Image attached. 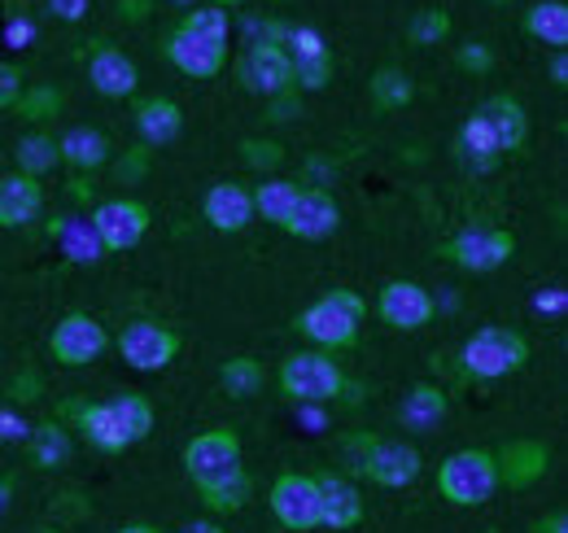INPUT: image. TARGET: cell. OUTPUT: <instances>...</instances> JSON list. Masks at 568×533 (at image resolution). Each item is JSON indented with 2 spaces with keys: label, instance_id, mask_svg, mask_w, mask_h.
<instances>
[{
  "label": "cell",
  "instance_id": "cell-1",
  "mask_svg": "<svg viewBox=\"0 0 568 533\" xmlns=\"http://www.w3.org/2000/svg\"><path fill=\"white\" fill-rule=\"evenodd\" d=\"M363 315H367V302L358 298L355 289H333V293H324L320 302H311V306L293 320V329L302 336H311L315 345H324V350H346V345L358 341Z\"/></svg>",
  "mask_w": 568,
  "mask_h": 533
},
{
  "label": "cell",
  "instance_id": "cell-2",
  "mask_svg": "<svg viewBox=\"0 0 568 533\" xmlns=\"http://www.w3.org/2000/svg\"><path fill=\"white\" fill-rule=\"evenodd\" d=\"M437 490L455 507H481L498 490V464L490 451H455L437 467Z\"/></svg>",
  "mask_w": 568,
  "mask_h": 533
},
{
  "label": "cell",
  "instance_id": "cell-3",
  "mask_svg": "<svg viewBox=\"0 0 568 533\" xmlns=\"http://www.w3.org/2000/svg\"><path fill=\"white\" fill-rule=\"evenodd\" d=\"M342 385H346V372L324 350H297V354H288L281 363L284 399L302 402V406H320V402L342 399Z\"/></svg>",
  "mask_w": 568,
  "mask_h": 533
},
{
  "label": "cell",
  "instance_id": "cell-4",
  "mask_svg": "<svg viewBox=\"0 0 568 533\" xmlns=\"http://www.w3.org/2000/svg\"><path fill=\"white\" fill-rule=\"evenodd\" d=\"M459 363H464V376L498 381V376L520 372L529 363V341L516 329H481V333H473L464 341Z\"/></svg>",
  "mask_w": 568,
  "mask_h": 533
},
{
  "label": "cell",
  "instance_id": "cell-5",
  "mask_svg": "<svg viewBox=\"0 0 568 533\" xmlns=\"http://www.w3.org/2000/svg\"><path fill=\"white\" fill-rule=\"evenodd\" d=\"M241 467V438L236 429H206L184 446V472L197 490H211Z\"/></svg>",
  "mask_w": 568,
  "mask_h": 533
},
{
  "label": "cell",
  "instance_id": "cell-6",
  "mask_svg": "<svg viewBox=\"0 0 568 533\" xmlns=\"http://www.w3.org/2000/svg\"><path fill=\"white\" fill-rule=\"evenodd\" d=\"M88 223H92V232H97V241H101L105 254H128V250L141 245L144 232H149V210L132 198H114V201H101Z\"/></svg>",
  "mask_w": 568,
  "mask_h": 533
},
{
  "label": "cell",
  "instance_id": "cell-7",
  "mask_svg": "<svg viewBox=\"0 0 568 533\" xmlns=\"http://www.w3.org/2000/svg\"><path fill=\"white\" fill-rule=\"evenodd\" d=\"M442 254L455 266H464V271L486 275V271H498V266L516 254V241H511V232H503V228L477 223V228H464L459 237H450Z\"/></svg>",
  "mask_w": 568,
  "mask_h": 533
},
{
  "label": "cell",
  "instance_id": "cell-8",
  "mask_svg": "<svg viewBox=\"0 0 568 533\" xmlns=\"http://www.w3.org/2000/svg\"><path fill=\"white\" fill-rule=\"evenodd\" d=\"M119 354L136 372H162L180 354V336H175V329H166L158 320H132L119 333Z\"/></svg>",
  "mask_w": 568,
  "mask_h": 533
},
{
  "label": "cell",
  "instance_id": "cell-9",
  "mask_svg": "<svg viewBox=\"0 0 568 533\" xmlns=\"http://www.w3.org/2000/svg\"><path fill=\"white\" fill-rule=\"evenodd\" d=\"M272 512L284 530L306 533L320 525V481L306 472H284L272 485Z\"/></svg>",
  "mask_w": 568,
  "mask_h": 533
},
{
  "label": "cell",
  "instance_id": "cell-10",
  "mask_svg": "<svg viewBox=\"0 0 568 533\" xmlns=\"http://www.w3.org/2000/svg\"><path fill=\"white\" fill-rule=\"evenodd\" d=\"M105 345H110V333H105L92 315H83V311H74V315H67V320H58V329H53V336H49L53 359L67 363V368H88L92 359L105 354Z\"/></svg>",
  "mask_w": 568,
  "mask_h": 533
},
{
  "label": "cell",
  "instance_id": "cell-11",
  "mask_svg": "<svg viewBox=\"0 0 568 533\" xmlns=\"http://www.w3.org/2000/svg\"><path fill=\"white\" fill-rule=\"evenodd\" d=\"M236 74H241V83L250 92H258L267 101L293 92V70H288V58H284L281 44H250L241 53V62H236Z\"/></svg>",
  "mask_w": 568,
  "mask_h": 533
},
{
  "label": "cell",
  "instance_id": "cell-12",
  "mask_svg": "<svg viewBox=\"0 0 568 533\" xmlns=\"http://www.w3.org/2000/svg\"><path fill=\"white\" fill-rule=\"evenodd\" d=\"M376 311H381V320L389 324V329H398V333H420L428 320H433V298H428L420 284H412V280H389L385 289H381V298H376Z\"/></svg>",
  "mask_w": 568,
  "mask_h": 533
},
{
  "label": "cell",
  "instance_id": "cell-13",
  "mask_svg": "<svg viewBox=\"0 0 568 533\" xmlns=\"http://www.w3.org/2000/svg\"><path fill=\"white\" fill-rule=\"evenodd\" d=\"M337 223H342V205L328 189H302L284 219V232L297 241H324L337 232Z\"/></svg>",
  "mask_w": 568,
  "mask_h": 533
},
{
  "label": "cell",
  "instance_id": "cell-14",
  "mask_svg": "<svg viewBox=\"0 0 568 533\" xmlns=\"http://www.w3.org/2000/svg\"><path fill=\"white\" fill-rule=\"evenodd\" d=\"M162 53H166L171 67L184 70L189 79H214V74L223 70V62H227V44L189 36V31H180V27L162 40Z\"/></svg>",
  "mask_w": 568,
  "mask_h": 533
},
{
  "label": "cell",
  "instance_id": "cell-15",
  "mask_svg": "<svg viewBox=\"0 0 568 533\" xmlns=\"http://www.w3.org/2000/svg\"><path fill=\"white\" fill-rule=\"evenodd\" d=\"M420 467H425V460H420L416 446H407V442H376L372 455H367L363 476H372L385 490H403V485H412L420 476Z\"/></svg>",
  "mask_w": 568,
  "mask_h": 533
},
{
  "label": "cell",
  "instance_id": "cell-16",
  "mask_svg": "<svg viewBox=\"0 0 568 533\" xmlns=\"http://www.w3.org/2000/svg\"><path fill=\"white\" fill-rule=\"evenodd\" d=\"M88 83H92L101 97L119 101V97H132V92H136L141 74H136V62H132L128 53H119L114 44H97L92 58H88Z\"/></svg>",
  "mask_w": 568,
  "mask_h": 533
},
{
  "label": "cell",
  "instance_id": "cell-17",
  "mask_svg": "<svg viewBox=\"0 0 568 533\" xmlns=\"http://www.w3.org/2000/svg\"><path fill=\"white\" fill-rule=\"evenodd\" d=\"M477 119H481V128L490 135V144L498 149V158L503 153H516L520 144H525V135H529V119H525V110H520V101H511V97H490L481 110H473Z\"/></svg>",
  "mask_w": 568,
  "mask_h": 533
},
{
  "label": "cell",
  "instance_id": "cell-18",
  "mask_svg": "<svg viewBox=\"0 0 568 533\" xmlns=\"http://www.w3.org/2000/svg\"><path fill=\"white\" fill-rule=\"evenodd\" d=\"M202 214H206V223L214 232H241L254 219V198H250L245 184L219 180V184H211L206 201H202Z\"/></svg>",
  "mask_w": 568,
  "mask_h": 533
},
{
  "label": "cell",
  "instance_id": "cell-19",
  "mask_svg": "<svg viewBox=\"0 0 568 533\" xmlns=\"http://www.w3.org/2000/svg\"><path fill=\"white\" fill-rule=\"evenodd\" d=\"M74 420H79V433H83L97 451H105V455H119V451L136 446L110 402H83V406H74Z\"/></svg>",
  "mask_w": 568,
  "mask_h": 533
},
{
  "label": "cell",
  "instance_id": "cell-20",
  "mask_svg": "<svg viewBox=\"0 0 568 533\" xmlns=\"http://www.w3.org/2000/svg\"><path fill=\"white\" fill-rule=\"evenodd\" d=\"M320 481V525L328 530H355L363 521V499L355 481L346 476H315Z\"/></svg>",
  "mask_w": 568,
  "mask_h": 533
},
{
  "label": "cell",
  "instance_id": "cell-21",
  "mask_svg": "<svg viewBox=\"0 0 568 533\" xmlns=\"http://www.w3.org/2000/svg\"><path fill=\"white\" fill-rule=\"evenodd\" d=\"M44 210V189L31 175H4L0 180V228L36 223Z\"/></svg>",
  "mask_w": 568,
  "mask_h": 533
},
{
  "label": "cell",
  "instance_id": "cell-22",
  "mask_svg": "<svg viewBox=\"0 0 568 533\" xmlns=\"http://www.w3.org/2000/svg\"><path fill=\"white\" fill-rule=\"evenodd\" d=\"M547 446L542 442H511L503 446V455H495L498 464V485H511V490H525L534 485L542 472H547Z\"/></svg>",
  "mask_w": 568,
  "mask_h": 533
},
{
  "label": "cell",
  "instance_id": "cell-23",
  "mask_svg": "<svg viewBox=\"0 0 568 533\" xmlns=\"http://www.w3.org/2000/svg\"><path fill=\"white\" fill-rule=\"evenodd\" d=\"M180 128H184V114H180L175 101H166V97H144L141 105H136V132H141L144 149L171 144V140L180 135Z\"/></svg>",
  "mask_w": 568,
  "mask_h": 533
},
{
  "label": "cell",
  "instance_id": "cell-24",
  "mask_svg": "<svg viewBox=\"0 0 568 533\" xmlns=\"http://www.w3.org/2000/svg\"><path fill=\"white\" fill-rule=\"evenodd\" d=\"M49 237L67 250V259L79 266H92L105 250H101V241H97V232H92V223L88 219H74V214H62V219H53L49 223Z\"/></svg>",
  "mask_w": 568,
  "mask_h": 533
},
{
  "label": "cell",
  "instance_id": "cell-25",
  "mask_svg": "<svg viewBox=\"0 0 568 533\" xmlns=\"http://www.w3.org/2000/svg\"><path fill=\"white\" fill-rule=\"evenodd\" d=\"M58 153L74 171H101L110 162V140H105V132H92V128H71L58 140Z\"/></svg>",
  "mask_w": 568,
  "mask_h": 533
},
{
  "label": "cell",
  "instance_id": "cell-26",
  "mask_svg": "<svg viewBox=\"0 0 568 533\" xmlns=\"http://www.w3.org/2000/svg\"><path fill=\"white\" fill-rule=\"evenodd\" d=\"M525 31H529L538 44L565 49L568 44V4L565 0H538V4H529V13H525Z\"/></svg>",
  "mask_w": 568,
  "mask_h": 533
},
{
  "label": "cell",
  "instance_id": "cell-27",
  "mask_svg": "<svg viewBox=\"0 0 568 533\" xmlns=\"http://www.w3.org/2000/svg\"><path fill=\"white\" fill-rule=\"evenodd\" d=\"M27 446H31V464L44 467V472H58V467L71 460V433H67L58 420L31 429V433H27Z\"/></svg>",
  "mask_w": 568,
  "mask_h": 533
},
{
  "label": "cell",
  "instance_id": "cell-28",
  "mask_svg": "<svg viewBox=\"0 0 568 533\" xmlns=\"http://www.w3.org/2000/svg\"><path fill=\"white\" fill-rule=\"evenodd\" d=\"M367 97H372L376 110H407L416 101V83H412L407 70L381 67L372 74V83H367Z\"/></svg>",
  "mask_w": 568,
  "mask_h": 533
},
{
  "label": "cell",
  "instance_id": "cell-29",
  "mask_svg": "<svg viewBox=\"0 0 568 533\" xmlns=\"http://www.w3.org/2000/svg\"><path fill=\"white\" fill-rule=\"evenodd\" d=\"M18 175H31V180H40V175H49L58 162H62V153H58V140L44 132H31L18 140Z\"/></svg>",
  "mask_w": 568,
  "mask_h": 533
},
{
  "label": "cell",
  "instance_id": "cell-30",
  "mask_svg": "<svg viewBox=\"0 0 568 533\" xmlns=\"http://www.w3.org/2000/svg\"><path fill=\"white\" fill-rule=\"evenodd\" d=\"M297 193H302V184H293V180H263L258 189H250L254 214H263L267 223L284 228V219H288V210H293Z\"/></svg>",
  "mask_w": 568,
  "mask_h": 533
},
{
  "label": "cell",
  "instance_id": "cell-31",
  "mask_svg": "<svg viewBox=\"0 0 568 533\" xmlns=\"http://www.w3.org/2000/svg\"><path fill=\"white\" fill-rule=\"evenodd\" d=\"M219 381H223V390H227L232 399H254V394L263 390V363L250 359V354H236V359H227V363L219 368Z\"/></svg>",
  "mask_w": 568,
  "mask_h": 533
},
{
  "label": "cell",
  "instance_id": "cell-32",
  "mask_svg": "<svg viewBox=\"0 0 568 533\" xmlns=\"http://www.w3.org/2000/svg\"><path fill=\"white\" fill-rule=\"evenodd\" d=\"M442 415H446V394L437 385H416L412 399L403 402V420L412 429H433Z\"/></svg>",
  "mask_w": 568,
  "mask_h": 533
},
{
  "label": "cell",
  "instance_id": "cell-33",
  "mask_svg": "<svg viewBox=\"0 0 568 533\" xmlns=\"http://www.w3.org/2000/svg\"><path fill=\"white\" fill-rule=\"evenodd\" d=\"M180 31H189V36H202V40H219V44H227L232 18H227V9H219V4H193V13H184V18H180Z\"/></svg>",
  "mask_w": 568,
  "mask_h": 533
},
{
  "label": "cell",
  "instance_id": "cell-34",
  "mask_svg": "<svg viewBox=\"0 0 568 533\" xmlns=\"http://www.w3.org/2000/svg\"><path fill=\"white\" fill-rule=\"evenodd\" d=\"M202 499H206V507H211V512H241V507L250 503V472H245V467H236V472H232V476H223L219 485L202 490Z\"/></svg>",
  "mask_w": 568,
  "mask_h": 533
},
{
  "label": "cell",
  "instance_id": "cell-35",
  "mask_svg": "<svg viewBox=\"0 0 568 533\" xmlns=\"http://www.w3.org/2000/svg\"><path fill=\"white\" fill-rule=\"evenodd\" d=\"M110 406L119 411V420H123V429L132 433V442H144L149 438V429H153V406L144 394H114Z\"/></svg>",
  "mask_w": 568,
  "mask_h": 533
},
{
  "label": "cell",
  "instance_id": "cell-36",
  "mask_svg": "<svg viewBox=\"0 0 568 533\" xmlns=\"http://www.w3.org/2000/svg\"><path fill=\"white\" fill-rule=\"evenodd\" d=\"M450 36V13L446 9H420L416 18H412V27H407V40L412 44H442Z\"/></svg>",
  "mask_w": 568,
  "mask_h": 533
},
{
  "label": "cell",
  "instance_id": "cell-37",
  "mask_svg": "<svg viewBox=\"0 0 568 533\" xmlns=\"http://www.w3.org/2000/svg\"><path fill=\"white\" fill-rule=\"evenodd\" d=\"M18 110H22V119H53V114L62 110V92H58V88H44V83L22 88Z\"/></svg>",
  "mask_w": 568,
  "mask_h": 533
},
{
  "label": "cell",
  "instance_id": "cell-38",
  "mask_svg": "<svg viewBox=\"0 0 568 533\" xmlns=\"http://www.w3.org/2000/svg\"><path fill=\"white\" fill-rule=\"evenodd\" d=\"M241 149H245V162H250L254 171H276L284 162V149L276 140H245Z\"/></svg>",
  "mask_w": 568,
  "mask_h": 533
},
{
  "label": "cell",
  "instance_id": "cell-39",
  "mask_svg": "<svg viewBox=\"0 0 568 533\" xmlns=\"http://www.w3.org/2000/svg\"><path fill=\"white\" fill-rule=\"evenodd\" d=\"M495 67V53H490V44H464L459 49V70H468V74H486V70Z\"/></svg>",
  "mask_w": 568,
  "mask_h": 533
},
{
  "label": "cell",
  "instance_id": "cell-40",
  "mask_svg": "<svg viewBox=\"0 0 568 533\" xmlns=\"http://www.w3.org/2000/svg\"><path fill=\"white\" fill-rule=\"evenodd\" d=\"M372 446H376V438H372V433H351V438H346V467L363 476V467H367V455H372Z\"/></svg>",
  "mask_w": 568,
  "mask_h": 533
},
{
  "label": "cell",
  "instance_id": "cell-41",
  "mask_svg": "<svg viewBox=\"0 0 568 533\" xmlns=\"http://www.w3.org/2000/svg\"><path fill=\"white\" fill-rule=\"evenodd\" d=\"M18 97H22V70L13 62H0V110L18 105Z\"/></svg>",
  "mask_w": 568,
  "mask_h": 533
},
{
  "label": "cell",
  "instance_id": "cell-42",
  "mask_svg": "<svg viewBox=\"0 0 568 533\" xmlns=\"http://www.w3.org/2000/svg\"><path fill=\"white\" fill-rule=\"evenodd\" d=\"M144 171H149V153H144V149H128V158H119V167H114V175L128 180V184L141 180Z\"/></svg>",
  "mask_w": 568,
  "mask_h": 533
},
{
  "label": "cell",
  "instance_id": "cell-43",
  "mask_svg": "<svg viewBox=\"0 0 568 533\" xmlns=\"http://www.w3.org/2000/svg\"><path fill=\"white\" fill-rule=\"evenodd\" d=\"M31 433V424L18 415V411H9V406H0V442H22Z\"/></svg>",
  "mask_w": 568,
  "mask_h": 533
},
{
  "label": "cell",
  "instance_id": "cell-44",
  "mask_svg": "<svg viewBox=\"0 0 568 533\" xmlns=\"http://www.w3.org/2000/svg\"><path fill=\"white\" fill-rule=\"evenodd\" d=\"M36 394H40V376H36V372H22V376L13 381V390H9L13 402H31Z\"/></svg>",
  "mask_w": 568,
  "mask_h": 533
},
{
  "label": "cell",
  "instance_id": "cell-45",
  "mask_svg": "<svg viewBox=\"0 0 568 533\" xmlns=\"http://www.w3.org/2000/svg\"><path fill=\"white\" fill-rule=\"evenodd\" d=\"M49 9L62 18V22H79L88 13V0H49Z\"/></svg>",
  "mask_w": 568,
  "mask_h": 533
},
{
  "label": "cell",
  "instance_id": "cell-46",
  "mask_svg": "<svg viewBox=\"0 0 568 533\" xmlns=\"http://www.w3.org/2000/svg\"><path fill=\"white\" fill-rule=\"evenodd\" d=\"M565 306H568L565 289H542V293H538V311H556V315H560Z\"/></svg>",
  "mask_w": 568,
  "mask_h": 533
},
{
  "label": "cell",
  "instance_id": "cell-47",
  "mask_svg": "<svg viewBox=\"0 0 568 533\" xmlns=\"http://www.w3.org/2000/svg\"><path fill=\"white\" fill-rule=\"evenodd\" d=\"M4 36H9V44H27V40L36 36V27H31V22H9Z\"/></svg>",
  "mask_w": 568,
  "mask_h": 533
},
{
  "label": "cell",
  "instance_id": "cell-48",
  "mask_svg": "<svg viewBox=\"0 0 568 533\" xmlns=\"http://www.w3.org/2000/svg\"><path fill=\"white\" fill-rule=\"evenodd\" d=\"M538 533H568V516L565 512H551L547 521H538Z\"/></svg>",
  "mask_w": 568,
  "mask_h": 533
},
{
  "label": "cell",
  "instance_id": "cell-49",
  "mask_svg": "<svg viewBox=\"0 0 568 533\" xmlns=\"http://www.w3.org/2000/svg\"><path fill=\"white\" fill-rule=\"evenodd\" d=\"M119 9H123V18H144V0H119Z\"/></svg>",
  "mask_w": 568,
  "mask_h": 533
},
{
  "label": "cell",
  "instance_id": "cell-50",
  "mask_svg": "<svg viewBox=\"0 0 568 533\" xmlns=\"http://www.w3.org/2000/svg\"><path fill=\"white\" fill-rule=\"evenodd\" d=\"M180 533H223V525H214V521H193V525H184Z\"/></svg>",
  "mask_w": 568,
  "mask_h": 533
},
{
  "label": "cell",
  "instance_id": "cell-51",
  "mask_svg": "<svg viewBox=\"0 0 568 533\" xmlns=\"http://www.w3.org/2000/svg\"><path fill=\"white\" fill-rule=\"evenodd\" d=\"M9 503H13V485H9L4 476H0V516L9 512Z\"/></svg>",
  "mask_w": 568,
  "mask_h": 533
},
{
  "label": "cell",
  "instance_id": "cell-52",
  "mask_svg": "<svg viewBox=\"0 0 568 533\" xmlns=\"http://www.w3.org/2000/svg\"><path fill=\"white\" fill-rule=\"evenodd\" d=\"M551 79H556L560 88L568 83V62H565V58H556V62H551Z\"/></svg>",
  "mask_w": 568,
  "mask_h": 533
},
{
  "label": "cell",
  "instance_id": "cell-53",
  "mask_svg": "<svg viewBox=\"0 0 568 533\" xmlns=\"http://www.w3.org/2000/svg\"><path fill=\"white\" fill-rule=\"evenodd\" d=\"M71 193H74V198H79V201H88V198H92V189H88V180H74V184H71Z\"/></svg>",
  "mask_w": 568,
  "mask_h": 533
},
{
  "label": "cell",
  "instance_id": "cell-54",
  "mask_svg": "<svg viewBox=\"0 0 568 533\" xmlns=\"http://www.w3.org/2000/svg\"><path fill=\"white\" fill-rule=\"evenodd\" d=\"M119 533H162V530H153V525H123Z\"/></svg>",
  "mask_w": 568,
  "mask_h": 533
},
{
  "label": "cell",
  "instance_id": "cell-55",
  "mask_svg": "<svg viewBox=\"0 0 568 533\" xmlns=\"http://www.w3.org/2000/svg\"><path fill=\"white\" fill-rule=\"evenodd\" d=\"M214 4H219V9H227V4H245V0H214Z\"/></svg>",
  "mask_w": 568,
  "mask_h": 533
},
{
  "label": "cell",
  "instance_id": "cell-56",
  "mask_svg": "<svg viewBox=\"0 0 568 533\" xmlns=\"http://www.w3.org/2000/svg\"><path fill=\"white\" fill-rule=\"evenodd\" d=\"M175 4H184V9H193V4H197V0H175Z\"/></svg>",
  "mask_w": 568,
  "mask_h": 533
}]
</instances>
